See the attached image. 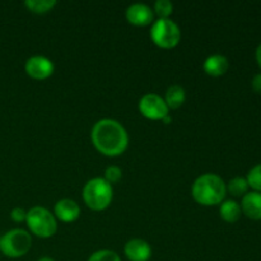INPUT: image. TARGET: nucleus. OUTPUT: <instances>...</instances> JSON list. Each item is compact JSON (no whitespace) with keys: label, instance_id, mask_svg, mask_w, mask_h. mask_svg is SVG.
<instances>
[{"label":"nucleus","instance_id":"obj_1","mask_svg":"<svg viewBox=\"0 0 261 261\" xmlns=\"http://www.w3.org/2000/svg\"><path fill=\"white\" fill-rule=\"evenodd\" d=\"M92 143L101 154L119 157L129 145V135L121 122L114 119H101L93 125Z\"/></svg>","mask_w":261,"mask_h":261},{"label":"nucleus","instance_id":"obj_5","mask_svg":"<svg viewBox=\"0 0 261 261\" xmlns=\"http://www.w3.org/2000/svg\"><path fill=\"white\" fill-rule=\"evenodd\" d=\"M31 247H32V236L25 229H10L0 237V252L10 259L24 256Z\"/></svg>","mask_w":261,"mask_h":261},{"label":"nucleus","instance_id":"obj_15","mask_svg":"<svg viewBox=\"0 0 261 261\" xmlns=\"http://www.w3.org/2000/svg\"><path fill=\"white\" fill-rule=\"evenodd\" d=\"M219 216L227 223H234L242 216L241 205L236 200H224L219 205Z\"/></svg>","mask_w":261,"mask_h":261},{"label":"nucleus","instance_id":"obj_12","mask_svg":"<svg viewBox=\"0 0 261 261\" xmlns=\"http://www.w3.org/2000/svg\"><path fill=\"white\" fill-rule=\"evenodd\" d=\"M242 214L252 221H260L261 219V193L257 191H249L242 196L241 201Z\"/></svg>","mask_w":261,"mask_h":261},{"label":"nucleus","instance_id":"obj_13","mask_svg":"<svg viewBox=\"0 0 261 261\" xmlns=\"http://www.w3.org/2000/svg\"><path fill=\"white\" fill-rule=\"evenodd\" d=\"M203 69L208 75L211 76H222L228 71L229 61L227 56L222 54H213L208 56L203 64Z\"/></svg>","mask_w":261,"mask_h":261},{"label":"nucleus","instance_id":"obj_10","mask_svg":"<svg viewBox=\"0 0 261 261\" xmlns=\"http://www.w3.org/2000/svg\"><path fill=\"white\" fill-rule=\"evenodd\" d=\"M124 254L129 261H148L152 256V247L145 240L132 239L125 244Z\"/></svg>","mask_w":261,"mask_h":261},{"label":"nucleus","instance_id":"obj_7","mask_svg":"<svg viewBox=\"0 0 261 261\" xmlns=\"http://www.w3.org/2000/svg\"><path fill=\"white\" fill-rule=\"evenodd\" d=\"M139 111L145 119L162 121L167 115H170V109L166 105L163 97L157 93H147L139 99Z\"/></svg>","mask_w":261,"mask_h":261},{"label":"nucleus","instance_id":"obj_26","mask_svg":"<svg viewBox=\"0 0 261 261\" xmlns=\"http://www.w3.org/2000/svg\"><path fill=\"white\" fill-rule=\"evenodd\" d=\"M38 261H55V260L50 256H43V257H41V259H38Z\"/></svg>","mask_w":261,"mask_h":261},{"label":"nucleus","instance_id":"obj_2","mask_svg":"<svg viewBox=\"0 0 261 261\" xmlns=\"http://www.w3.org/2000/svg\"><path fill=\"white\" fill-rule=\"evenodd\" d=\"M191 195L203 206L221 205L227 195L226 182L216 173H204L194 181Z\"/></svg>","mask_w":261,"mask_h":261},{"label":"nucleus","instance_id":"obj_14","mask_svg":"<svg viewBox=\"0 0 261 261\" xmlns=\"http://www.w3.org/2000/svg\"><path fill=\"white\" fill-rule=\"evenodd\" d=\"M163 99H165L168 109L176 110L185 103L186 92L185 89H184V87L178 86V84H172V86H170L167 88Z\"/></svg>","mask_w":261,"mask_h":261},{"label":"nucleus","instance_id":"obj_19","mask_svg":"<svg viewBox=\"0 0 261 261\" xmlns=\"http://www.w3.org/2000/svg\"><path fill=\"white\" fill-rule=\"evenodd\" d=\"M246 180L247 184H249V188H251L252 191L261 193V163L254 166L249 171V173L246 176Z\"/></svg>","mask_w":261,"mask_h":261},{"label":"nucleus","instance_id":"obj_18","mask_svg":"<svg viewBox=\"0 0 261 261\" xmlns=\"http://www.w3.org/2000/svg\"><path fill=\"white\" fill-rule=\"evenodd\" d=\"M153 12L160 19L170 18L173 13V4L170 0H157L153 5Z\"/></svg>","mask_w":261,"mask_h":261},{"label":"nucleus","instance_id":"obj_23","mask_svg":"<svg viewBox=\"0 0 261 261\" xmlns=\"http://www.w3.org/2000/svg\"><path fill=\"white\" fill-rule=\"evenodd\" d=\"M251 86H252V89H254V92L261 94V73L256 74V75L252 78Z\"/></svg>","mask_w":261,"mask_h":261},{"label":"nucleus","instance_id":"obj_21","mask_svg":"<svg viewBox=\"0 0 261 261\" xmlns=\"http://www.w3.org/2000/svg\"><path fill=\"white\" fill-rule=\"evenodd\" d=\"M122 177V170L119 167V166H109V167L105 170V176L103 178L110 182L111 185L114 184H117Z\"/></svg>","mask_w":261,"mask_h":261},{"label":"nucleus","instance_id":"obj_11","mask_svg":"<svg viewBox=\"0 0 261 261\" xmlns=\"http://www.w3.org/2000/svg\"><path fill=\"white\" fill-rule=\"evenodd\" d=\"M54 216L64 223L75 222L81 216V206L73 199H61L54 206Z\"/></svg>","mask_w":261,"mask_h":261},{"label":"nucleus","instance_id":"obj_22","mask_svg":"<svg viewBox=\"0 0 261 261\" xmlns=\"http://www.w3.org/2000/svg\"><path fill=\"white\" fill-rule=\"evenodd\" d=\"M10 218H12V221L17 222V223L25 222V218H27V211L23 208H14L10 212Z\"/></svg>","mask_w":261,"mask_h":261},{"label":"nucleus","instance_id":"obj_20","mask_svg":"<svg viewBox=\"0 0 261 261\" xmlns=\"http://www.w3.org/2000/svg\"><path fill=\"white\" fill-rule=\"evenodd\" d=\"M88 261H121V257L117 252L112 250H98L89 256Z\"/></svg>","mask_w":261,"mask_h":261},{"label":"nucleus","instance_id":"obj_25","mask_svg":"<svg viewBox=\"0 0 261 261\" xmlns=\"http://www.w3.org/2000/svg\"><path fill=\"white\" fill-rule=\"evenodd\" d=\"M162 121L165 122V124H171V122H172V117H171V115H167V116H166Z\"/></svg>","mask_w":261,"mask_h":261},{"label":"nucleus","instance_id":"obj_24","mask_svg":"<svg viewBox=\"0 0 261 261\" xmlns=\"http://www.w3.org/2000/svg\"><path fill=\"white\" fill-rule=\"evenodd\" d=\"M255 58H256V63L259 65V68L261 69V43L257 46L256 48V53H255Z\"/></svg>","mask_w":261,"mask_h":261},{"label":"nucleus","instance_id":"obj_16","mask_svg":"<svg viewBox=\"0 0 261 261\" xmlns=\"http://www.w3.org/2000/svg\"><path fill=\"white\" fill-rule=\"evenodd\" d=\"M226 188L227 193L231 194L232 196H236V198H242L245 194L249 193V184H247L246 177H241V176L231 178L228 184H226Z\"/></svg>","mask_w":261,"mask_h":261},{"label":"nucleus","instance_id":"obj_9","mask_svg":"<svg viewBox=\"0 0 261 261\" xmlns=\"http://www.w3.org/2000/svg\"><path fill=\"white\" fill-rule=\"evenodd\" d=\"M125 17L130 24L137 25V27L152 25V23L154 22L153 8L144 3H134V4L129 5L125 12Z\"/></svg>","mask_w":261,"mask_h":261},{"label":"nucleus","instance_id":"obj_17","mask_svg":"<svg viewBox=\"0 0 261 261\" xmlns=\"http://www.w3.org/2000/svg\"><path fill=\"white\" fill-rule=\"evenodd\" d=\"M58 4L56 0H25L24 5L28 10L36 14H45L53 10V8Z\"/></svg>","mask_w":261,"mask_h":261},{"label":"nucleus","instance_id":"obj_3","mask_svg":"<svg viewBox=\"0 0 261 261\" xmlns=\"http://www.w3.org/2000/svg\"><path fill=\"white\" fill-rule=\"evenodd\" d=\"M82 195L84 204L89 209L101 212L111 205L114 199V188L103 177H94L87 181Z\"/></svg>","mask_w":261,"mask_h":261},{"label":"nucleus","instance_id":"obj_4","mask_svg":"<svg viewBox=\"0 0 261 261\" xmlns=\"http://www.w3.org/2000/svg\"><path fill=\"white\" fill-rule=\"evenodd\" d=\"M25 223L30 233L38 239H50L58 231V219L54 213L43 206H33L27 211Z\"/></svg>","mask_w":261,"mask_h":261},{"label":"nucleus","instance_id":"obj_8","mask_svg":"<svg viewBox=\"0 0 261 261\" xmlns=\"http://www.w3.org/2000/svg\"><path fill=\"white\" fill-rule=\"evenodd\" d=\"M24 71L28 76L36 81H45L50 78L55 71V65L53 60L47 56L33 55L25 60Z\"/></svg>","mask_w":261,"mask_h":261},{"label":"nucleus","instance_id":"obj_6","mask_svg":"<svg viewBox=\"0 0 261 261\" xmlns=\"http://www.w3.org/2000/svg\"><path fill=\"white\" fill-rule=\"evenodd\" d=\"M150 38L153 43L163 50H171L176 47L181 41V30L177 23L171 18H165L152 23L150 27Z\"/></svg>","mask_w":261,"mask_h":261}]
</instances>
